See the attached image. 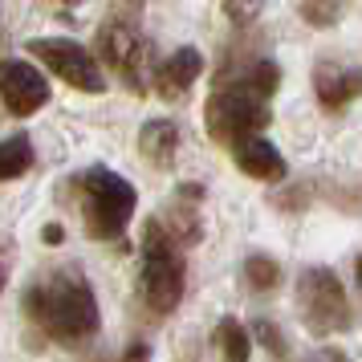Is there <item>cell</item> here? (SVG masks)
<instances>
[{
    "mask_svg": "<svg viewBox=\"0 0 362 362\" xmlns=\"http://www.w3.org/2000/svg\"><path fill=\"white\" fill-rule=\"evenodd\" d=\"M232 159H236V167L245 171L248 180H261V183L285 180V159H281V151L264 134H248L240 143H232Z\"/></svg>",
    "mask_w": 362,
    "mask_h": 362,
    "instance_id": "obj_10",
    "label": "cell"
},
{
    "mask_svg": "<svg viewBox=\"0 0 362 362\" xmlns=\"http://www.w3.org/2000/svg\"><path fill=\"white\" fill-rule=\"evenodd\" d=\"M199 74H204V57H199V49L183 45V49H175L163 66H159V82L155 86H159L163 98H180V94H187V90L196 86Z\"/></svg>",
    "mask_w": 362,
    "mask_h": 362,
    "instance_id": "obj_11",
    "label": "cell"
},
{
    "mask_svg": "<svg viewBox=\"0 0 362 362\" xmlns=\"http://www.w3.org/2000/svg\"><path fill=\"white\" fill-rule=\"evenodd\" d=\"M98 49L106 57V66L115 69L122 82L131 86L134 94H143V62H147V45L134 33L131 25H106L98 29Z\"/></svg>",
    "mask_w": 362,
    "mask_h": 362,
    "instance_id": "obj_8",
    "label": "cell"
},
{
    "mask_svg": "<svg viewBox=\"0 0 362 362\" xmlns=\"http://www.w3.org/2000/svg\"><path fill=\"white\" fill-rule=\"evenodd\" d=\"M277 86H281L277 62H252V66L236 69L208 98V110H204L208 134L224 147L240 143L248 134H261L269 127V94Z\"/></svg>",
    "mask_w": 362,
    "mask_h": 362,
    "instance_id": "obj_2",
    "label": "cell"
},
{
    "mask_svg": "<svg viewBox=\"0 0 362 362\" xmlns=\"http://www.w3.org/2000/svg\"><path fill=\"white\" fill-rule=\"evenodd\" d=\"M118 362H151V346L147 342H134V346H127V354Z\"/></svg>",
    "mask_w": 362,
    "mask_h": 362,
    "instance_id": "obj_17",
    "label": "cell"
},
{
    "mask_svg": "<svg viewBox=\"0 0 362 362\" xmlns=\"http://www.w3.org/2000/svg\"><path fill=\"white\" fill-rule=\"evenodd\" d=\"M29 167H33V143H29V134H8L0 143V183L21 180Z\"/></svg>",
    "mask_w": 362,
    "mask_h": 362,
    "instance_id": "obj_13",
    "label": "cell"
},
{
    "mask_svg": "<svg viewBox=\"0 0 362 362\" xmlns=\"http://www.w3.org/2000/svg\"><path fill=\"white\" fill-rule=\"evenodd\" d=\"M175 143H180V131H175V122H167V118L147 122L143 134H139V151L159 167H167L171 159H175Z\"/></svg>",
    "mask_w": 362,
    "mask_h": 362,
    "instance_id": "obj_12",
    "label": "cell"
},
{
    "mask_svg": "<svg viewBox=\"0 0 362 362\" xmlns=\"http://www.w3.org/2000/svg\"><path fill=\"white\" fill-rule=\"evenodd\" d=\"M245 281H248V289H257V293H264V289H277V285H281V264L273 261V257L252 252V257L245 261Z\"/></svg>",
    "mask_w": 362,
    "mask_h": 362,
    "instance_id": "obj_15",
    "label": "cell"
},
{
    "mask_svg": "<svg viewBox=\"0 0 362 362\" xmlns=\"http://www.w3.org/2000/svg\"><path fill=\"white\" fill-rule=\"evenodd\" d=\"M45 102H49V82L37 66H29V62H4L0 66V106L8 115H37Z\"/></svg>",
    "mask_w": 362,
    "mask_h": 362,
    "instance_id": "obj_7",
    "label": "cell"
},
{
    "mask_svg": "<svg viewBox=\"0 0 362 362\" xmlns=\"http://www.w3.org/2000/svg\"><path fill=\"white\" fill-rule=\"evenodd\" d=\"M183 257L175 248V236L159 224L147 220L143 224V245H139V285H143V301L155 313H171L183 297Z\"/></svg>",
    "mask_w": 362,
    "mask_h": 362,
    "instance_id": "obj_4",
    "label": "cell"
},
{
    "mask_svg": "<svg viewBox=\"0 0 362 362\" xmlns=\"http://www.w3.org/2000/svg\"><path fill=\"white\" fill-rule=\"evenodd\" d=\"M358 285H362V261H358Z\"/></svg>",
    "mask_w": 362,
    "mask_h": 362,
    "instance_id": "obj_23",
    "label": "cell"
},
{
    "mask_svg": "<svg viewBox=\"0 0 362 362\" xmlns=\"http://www.w3.org/2000/svg\"><path fill=\"white\" fill-rule=\"evenodd\" d=\"M301 362H350L342 354V350H317V354H310V358H301Z\"/></svg>",
    "mask_w": 362,
    "mask_h": 362,
    "instance_id": "obj_19",
    "label": "cell"
},
{
    "mask_svg": "<svg viewBox=\"0 0 362 362\" xmlns=\"http://www.w3.org/2000/svg\"><path fill=\"white\" fill-rule=\"evenodd\" d=\"M25 313L37 329L62 346H86L102 326L90 281L78 269H49L25 289Z\"/></svg>",
    "mask_w": 362,
    "mask_h": 362,
    "instance_id": "obj_1",
    "label": "cell"
},
{
    "mask_svg": "<svg viewBox=\"0 0 362 362\" xmlns=\"http://www.w3.org/2000/svg\"><path fill=\"white\" fill-rule=\"evenodd\" d=\"M62 4H82V0H62Z\"/></svg>",
    "mask_w": 362,
    "mask_h": 362,
    "instance_id": "obj_22",
    "label": "cell"
},
{
    "mask_svg": "<svg viewBox=\"0 0 362 362\" xmlns=\"http://www.w3.org/2000/svg\"><path fill=\"white\" fill-rule=\"evenodd\" d=\"M45 240H49V245H62V224H49V228H45Z\"/></svg>",
    "mask_w": 362,
    "mask_h": 362,
    "instance_id": "obj_20",
    "label": "cell"
},
{
    "mask_svg": "<svg viewBox=\"0 0 362 362\" xmlns=\"http://www.w3.org/2000/svg\"><path fill=\"white\" fill-rule=\"evenodd\" d=\"M29 53L49 69L53 78H62L66 86L82 90V94H102L106 90V78L94 66V57L78 41H69V37H33L29 41Z\"/></svg>",
    "mask_w": 362,
    "mask_h": 362,
    "instance_id": "obj_6",
    "label": "cell"
},
{
    "mask_svg": "<svg viewBox=\"0 0 362 362\" xmlns=\"http://www.w3.org/2000/svg\"><path fill=\"white\" fill-rule=\"evenodd\" d=\"M313 90L326 110H342L362 94V66H346V62H322L313 69Z\"/></svg>",
    "mask_w": 362,
    "mask_h": 362,
    "instance_id": "obj_9",
    "label": "cell"
},
{
    "mask_svg": "<svg viewBox=\"0 0 362 362\" xmlns=\"http://www.w3.org/2000/svg\"><path fill=\"white\" fill-rule=\"evenodd\" d=\"M78 199H82L86 228L94 240H118L134 216L139 192L110 167H90L78 175Z\"/></svg>",
    "mask_w": 362,
    "mask_h": 362,
    "instance_id": "obj_3",
    "label": "cell"
},
{
    "mask_svg": "<svg viewBox=\"0 0 362 362\" xmlns=\"http://www.w3.org/2000/svg\"><path fill=\"white\" fill-rule=\"evenodd\" d=\"M257 334H261V342L269 346V350H273V354H277V358H285V354H289V346H285V338H281V329L273 326V322H257Z\"/></svg>",
    "mask_w": 362,
    "mask_h": 362,
    "instance_id": "obj_16",
    "label": "cell"
},
{
    "mask_svg": "<svg viewBox=\"0 0 362 362\" xmlns=\"http://www.w3.org/2000/svg\"><path fill=\"white\" fill-rule=\"evenodd\" d=\"M297 313L301 322L317 334V338H329V334H342L350 326V305H346L342 281L334 277L329 269L313 264L297 277Z\"/></svg>",
    "mask_w": 362,
    "mask_h": 362,
    "instance_id": "obj_5",
    "label": "cell"
},
{
    "mask_svg": "<svg viewBox=\"0 0 362 362\" xmlns=\"http://www.w3.org/2000/svg\"><path fill=\"white\" fill-rule=\"evenodd\" d=\"M252 8H257L252 0H236V4L228 0V17H236V21H252Z\"/></svg>",
    "mask_w": 362,
    "mask_h": 362,
    "instance_id": "obj_18",
    "label": "cell"
},
{
    "mask_svg": "<svg viewBox=\"0 0 362 362\" xmlns=\"http://www.w3.org/2000/svg\"><path fill=\"white\" fill-rule=\"evenodd\" d=\"M4 277H8V273H4V269H0V289H4Z\"/></svg>",
    "mask_w": 362,
    "mask_h": 362,
    "instance_id": "obj_21",
    "label": "cell"
},
{
    "mask_svg": "<svg viewBox=\"0 0 362 362\" xmlns=\"http://www.w3.org/2000/svg\"><path fill=\"white\" fill-rule=\"evenodd\" d=\"M212 346L220 350V358H224V362H248V350H252V342H248V329L240 326L236 317H224V322L216 326Z\"/></svg>",
    "mask_w": 362,
    "mask_h": 362,
    "instance_id": "obj_14",
    "label": "cell"
}]
</instances>
